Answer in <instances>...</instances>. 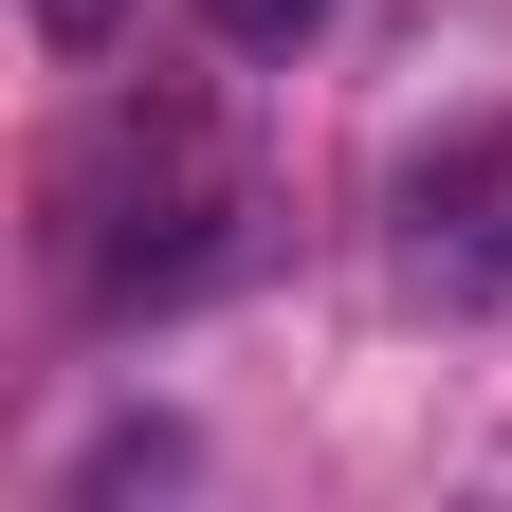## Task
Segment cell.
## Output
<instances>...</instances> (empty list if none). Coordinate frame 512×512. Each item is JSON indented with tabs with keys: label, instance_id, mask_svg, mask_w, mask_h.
I'll return each mask as SVG.
<instances>
[{
	"label": "cell",
	"instance_id": "2",
	"mask_svg": "<svg viewBox=\"0 0 512 512\" xmlns=\"http://www.w3.org/2000/svg\"><path fill=\"white\" fill-rule=\"evenodd\" d=\"M202 19H220V37H238V55H293V37H311V19H330V0H202Z\"/></svg>",
	"mask_w": 512,
	"mask_h": 512
},
{
	"label": "cell",
	"instance_id": "3",
	"mask_svg": "<svg viewBox=\"0 0 512 512\" xmlns=\"http://www.w3.org/2000/svg\"><path fill=\"white\" fill-rule=\"evenodd\" d=\"M19 19H37V37H55V55H92V37H110V19H128V0H19Z\"/></svg>",
	"mask_w": 512,
	"mask_h": 512
},
{
	"label": "cell",
	"instance_id": "1",
	"mask_svg": "<svg viewBox=\"0 0 512 512\" xmlns=\"http://www.w3.org/2000/svg\"><path fill=\"white\" fill-rule=\"evenodd\" d=\"M220 220H238V183L202 165V128H183V110H128L110 147H92V183H74V275H92V311L202 293L220 256H238Z\"/></svg>",
	"mask_w": 512,
	"mask_h": 512
}]
</instances>
